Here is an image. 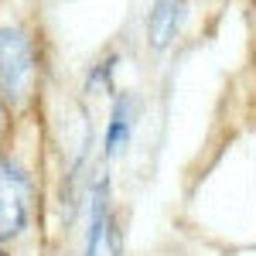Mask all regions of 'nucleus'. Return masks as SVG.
Instances as JSON below:
<instances>
[{"label":"nucleus","instance_id":"1","mask_svg":"<svg viewBox=\"0 0 256 256\" xmlns=\"http://www.w3.org/2000/svg\"><path fill=\"white\" fill-rule=\"evenodd\" d=\"M38 86V48L28 31L0 28V99L20 106Z\"/></svg>","mask_w":256,"mask_h":256},{"label":"nucleus","instance_id":"2","mask_svg":"<svg viewBox=\"0 0 256 256\" xmlns=\"http://www.w3.org/2000/svg\"><path fill=\"white\" fill-rule=\"evenodd\" d=\"M31 222V178L24 168L0 160V246L18 239Z\"/></svg>","mask_w":256,"mask_h":256},{"label":"nucleus","instance_id":"3","mask_svg":"<svg viewBox=\"0 0 256 256\" xmlns=\"http://www.w3.org/2000/svg\"><path fill=\"white\" fill-rule=\"evenodd\" d=\"M110 222H113V212H110V178L99 174L92 181V192H89V226H86L82 256H102V246H106V236H110Z\"/></svg>","mask_w":256,"mask_h":256},{"label":"nucleus","instance_id":"4","mask_svg":"<svg viewBox=\"0 0 256 256\" xmlns=\"http://www.w3.org/2000/svg\"><path fill=\"white\" fill-rule=\"evenodd\" d=\"M134 126H137V102L130 92H120L113 99V110L106 120V134H102V147L106 158H123L130 140H134Z\"/></svg>","mask_w":256,"mask_h":256},{"label":"nucleus","instance_id":"5","mask_svg":"<svg viewBox=\"0 0 256 256\" xmlns=\"http://www.w3.org/2000/svg\"><path fill=\"white\" fill-rule=\"evenodd\" d=\"M184 20H188V0H154V7L147 14V38H150V44L158 52H164L181 34Z\"/></svg>","mask_w":256,"mask_h":256},{"label":"nucleus","instance_id":"6","mask_svg":"<svg viewBox=\"0 0 256 256\" xmlns=\"http://www.w3.org/2000/svg\"><path fill=\"white\" fill-rule=\"evenodd\" d=\"M113 68H116V55H106V58H99L89 72H86V92L92 96V92H102V89H110L113 86Z\"/></svg>","mask_w":256,"mask_h":256},{"label":"nucleus","instance_id":"7","mask_svg":"<svg viewBox=\"0 0 256 256\" xmlns=\"http://www.w3.org/2000/svg\"><path fill=\"white\" fill-rule=\"evenodd\" d=\"M0 134H4V99H0Z\"/></svg>","mask_w":256,"mask_h":256}]
</instances>
